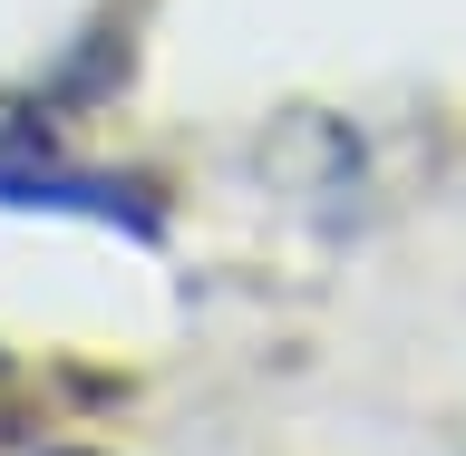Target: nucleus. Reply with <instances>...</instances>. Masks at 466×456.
<instances>
[{"label":"nucleus","instance_id":"1","mask_svg":"<svg viewBox=\"0 0 466 456\" xmlns=\"http://www.w3.org/2000/svg\"><path fill=\"white\" fill-rule=\"evenodd\" d=\"M0 204L10 214H68V224H107L127 243H166V204L127 166H78L49 146L39 117H0Z\"/></svg>","mask_w":466,"mask_h":456},{"label":"nucleus","instance_id":"2","mask_svg":"<svg viewBox=\"0 0 466 456\" xmlns=\"http://www.w3.org/2000/svg\"><path fill=\"white\" fill-rule=\"evenodd\" d=\"M10 428H20V418H10V408H0V437H10Z\"/></svg>","mask_w":466,"mask_h":456}]
</instances>
